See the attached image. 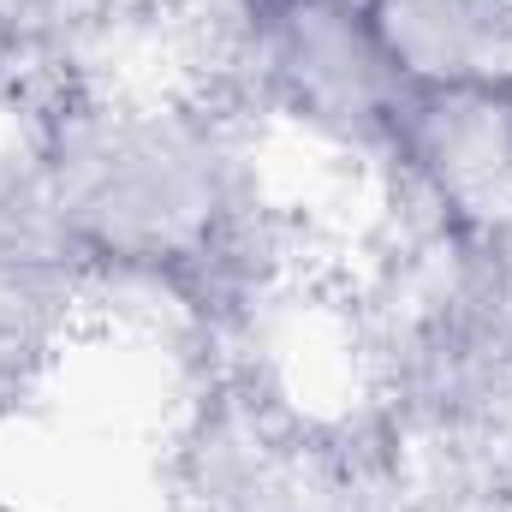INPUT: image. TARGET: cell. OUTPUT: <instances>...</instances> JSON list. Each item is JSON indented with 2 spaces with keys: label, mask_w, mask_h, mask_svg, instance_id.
Listing matches in <instances>:
<instances>
[{
  "label": "cell",
  "mask_w": 512,
  "mask_h": 512,
  "mask_svg": "<svg viewBox=\"0 0 512 512\" xmlns=\"http://www.w3.org/2000/svg\"><path fill=\"white\" fill-rule=\"evenodd\" d=\"M36 179L78 256L173 292L227 280L245 245V185L209 102H72L54 114Z\"/></svg>",
  "instance_id": "6da1fadb"
},
{
  "label": "cell",
  "mask_w": 512,
  "mask_h": 512,
  "mask_svg": "<svg viewBox=\"0 0 512 512\" xmlns=\"http://www.w3.org/2000/svg\"><path fill=\"white\" fill-rule=\"evenodd\" d=\"M78 256L66 245L48 191L30 173L0 167V393L24 382L30 358L48 346L60 304L72 298Z\"/></svg>",
  "instance_id": "7a4b0ae2"
},
{
  "label": "cell",
  "mask_w": 512,
  "mask_h": 512,
  "mask_svg": "<svg viewBox=\"0 0 512 512\" xmlns=\"http://www.w3.org/2000/svg\"><path fill=\"white\" fill-rule=\"evenodd\" d=\"M417 84H495L512 72V0H364Z\"/></svg>",
  "instance_id": "3957f363"
}]
</instances>
